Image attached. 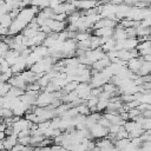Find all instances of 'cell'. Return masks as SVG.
<instances>
[{
	"label": "cell",
	"mask_w": 151,
	"mask_h": 151,
	"mask_svg": "<svg viewBox=\"0 0 151 151\" xmlns=\"http://www.w3.org/2000/svg\"><path fill=\"white\" fill-rule=\"evenodd\" d=\"M137 109H138L140 112H143V111H145V110H151V105H150V104H146V103H140V104L137 106Z\"/></svg>",
	"instance_id": "9a60e30c"
},
{
	"label": "cell",
	"mask_w": 151,
	"mask_h": 151,
	"mask_svg": "<svg viewBox=\"0 0 151 151\" xmlns=\"http://www.w3.org/2000/svg\"><path fill=\"white\" fill-rule=\"evenodd\" d=\"M11 88V85L6 81V83H0V97H4L6 96V93L9 91Z\"/></svg>",
	"instance_id": "8fae6325"
},
{
	"label": "cell",
	"mask_w": 151,
	"mask_h": 151,
	"mask_svg": "<svg viewBox=\"0 0 151 151\" xmlns=\"http://www.w3.org/2000/svg\"><path fill=\"white\" fill-rule=\"evenodd\" d=\"M100 151H119V150L112 144V145H110V146H107V147H105V149H103V150H100Z\"/></svg>",
	"instance_id": "2e32d148"
},
{
	"label": "cell",
	"mask_w": 151,
	"mask_h": 151,
	"mask_svg": "<svg viewBox=\"0 0 151 151\" xmlns=\"http://www.w3.org/2000/svg\"><path fill=\"white\" fill-rule=\"evenodd\" d=\"M127 114H129V119H134L136 117H138V116H140L142 114V112L137 109V107H133V109H130L129 111H127Z\"/></svg>",
	"instance_id": "7c38bea8"
},
{
	"label": "cell",
	"mask_w": 151,
	"mask_h": 151,
	"mask_svg": "<svg viewBox=\"0 0 151 151\" xmlns=\"http://www.w3.org/2000/svg\"><path fill=\"white\" fill-rule=\"evenodd\" d=\"M142 63H143V58L140 55L137 57V58H131L130 60L126 61V67L130 71H132L133 73L137 74L138 71H139V68H140V66H142Z\"/></svg>",
	"instance_id": "5b68a950"
},
{
	"label": "cell",
	"mask_w": 151,
	"mask_h": 151,
	"mask_svg": "<svg viewBox=\"0 0 151 151\" xmlns=\"http://www.w3.org/2000/svg\"><path fill=\"white\" fill-rule=\"evenodd\" d=\"M28 122L29 120H27L26 118H20L18 122H14L13 124H12V129H13V132L14 133H18V132H20L21 130H24V129H28Z\"/></svg>",
	"instance_id": "52a82bcc"
},
{
	"label": "cell",
	"mask_w": 151,
	"mask_h": 151,
	"mask_svg": "<svg viewBox=\"0 0 151 151\" xmlns=\"http://www.w3.org/2000/svg\"><path fill=\"white\" fill-rule=\"evenodd\" d=\"M129 143H130V139H129V138H123V139L116 140V142L113 143V145H114L118 150H122V149H124Z\"/></svg>",
	"instance_id": "9c48e42d"
},
{
	"label": "cell",
	"mask_w": 151,
	"mask_h": 151,
	"mask_svg": "<svg viewBox=\"0 0 151 151\" xmlns=\"http://www.w3.org/2000/svg\"><path fill=\"white\" fill-rule=\"evenodd\" d=\"M53 100V97L50 92H42V93H39L37 96V99H35V105L37 106H40V107H45L47 105L51 104V101Z\"/></svg>",
	"instance_id": "7a4b0ae2"
},
{
	"label": "cell",
	"mask_w": 151,
	"mask_h": 151,
	"mask_svg": "<svg viewBox=\"0 0 151 151\" xmlns=\"http://www.w3.org/2000/svg\"><path fill=\"white\" fill-rule=\"evenodd\" d=\"M17 139H18V136L17 133H12L9 136H6L5 139L2 140V145H4V149L9 151L15 144H17Z\"/></svg>",
	"instance_id": "8992f818"
},
{
	"label": "cell",
	"mask_w": 151,
	"mask_h": 151,
	"mask_svg": "<svg viewBox=\"0 0 151 151\" xmlns=\"http://www.w3.org/2000/svg\"><path fill=\"white\" fill-rule=\"evenodd\" d=\"M85 57H86L91 63H94V61H97V60L104 58V57H105V52H104L100 47H98V48H94V50H88V51H86V52H85Z\"/></svg>",
	"instance_id": "3957f363"
},
{
	"label": "cell",
	"mask_w": 151,
	"mask_h": 151,
	"mask_svg": "<svg viewBox=\"0 0 151 151\" xmlns=\"http://www.w3.org/2000/svg\"><path fill=\"white\" fill-rule=\"evenodd\" d=\"M120 125H117V124H110V126L107 127V130H109V133L110 134H116L119 130H120Z\"/></svg>",
	"instance_id": "5bb4252c"
},
{
	"label": "cell",
	"mask_w": 151,
	"mask_h": 151,
	"mask_svg": "<svg viewBox=\"0 0 151 151\" xmlns=\"http://www.w3.org/2000/svg\"><path fill=\"white\" fill-rule=\"evenodd\" d=\"M90 130V132H91V134H92V138L93 139H99V138H104V137H106L107 136V133H109V130H107V127H104V126H101L100 124H94L91 129H88Z\"/></svg>",
	"instance_id": "6da1fadb"
},
{
	"label": "cell",
	"mask_w": 151,
	"mask_h": 151,
	"mask_svg": "<svg viewBox=\"0 0 151 151\" xmlns=\"http://www.w3.org/2000/svg\"><path fill=\"white\" fill-rule=\"evenodd\" d=\"M46 25L51 28L52 32H57V33H60L66 28V22L65 21H57V20H53V19H47Z\"/></svg>",
	"instance_id": "277c9868"
},
{
	"label": "cell",
	"mask_w": 151,
	"mask_h": 151,
	"mask_svg": "<svg viewBox=\"0 0 151 151\" xmlns=\"http://www.w3.org/2000/svg\"><path fill=\"white\" fill-rule=\"evenodd\" d=\"M142 117L144 118H151V110H145L142 112Z\"/></svg>",
	"instance_id": "e0dca14e"
},
{
	"label": "cell",
	"mask_w": 151,
	"mask_h": 151,
	"mask_svg": "<svg viewBox=\"0 0 151 151\" xmlns=\"http://www.w3.org/2000/svg\"><path fill=\"white\" fill-rule=\"evenodd\" d=\"M137 32V37H144V35H150V27H142L138 26L136 28Z\"/></svg>",
	"instance_id": "30bf717a"
},
{
	"label": "cell",
	"mask_w": 151,
	"mask_h": 151,
	"mask_svg": "<svg viewBox=\"0 0 151 151\" xmlns=\"http://www.w3.org/2000/svg\"><path fill=\"white\" fill-rule=\"evenodd\" d=\"M144 61H151V54H146V55H142Z\"/></svg>",
	"instance_id": "ac0fdd59"
},
{
	"label": "cell",
	"mask_w": 151,
	"mask_h": 151,
	"mask_svg": "<svg viewBox=\"0 0 151 151\" xmlns=\"http://www.w3.org/2000/svg\"><path fill=\"white\" fill-rule=\"evenodd\" d=\"M29 140H31V136H24V137H18L17 143L26 146V145H29Z\"/></svg>",
	"instance_id": "4fadbf2b"
},
{
	"label": "cell",
	"mask_w": 151,
	"mask_h": 151,
	"mask_svg": "<svg viewBox=\"0 0 151 151\" xmlns=\"http://www.w3.org/2000/svg\"><path fill=\"white\" fill-rule=\"evenodd\" d=\"M5 137H6L5 132H4V131H0V140H4V139H5Z\"/></svg>",
	"instance_id": "d6986e66"
},
{
	"label": "cell",
	"mask_w": 151,
	"mask_h": 151,
	"mask_svg": "<svg viewBox=\"0 0 151 151\" xmlns=\"http://www.w3.org/2000/svg\"><path fill=\"white\" fill-rule=\"evenodd\" d=\"M150 71H151V61H144L142 63V66L138 71V76H145V74H150Z\"/></svg>",
	"instance_id": "ba28073f"
},
{
	"label": "cell",
	"mask_w": 151,
	"mask_h": 151,
	"mask_svg": "<svg viewBox=\"0 0 151 151\" xmlns=\"http://www.w3.org/2000/svg\"><path fill=\"white\" fill-rule=\"evenodd\" d=\"M91 151H100V149H99L98 146H94V147H93V149H92Z\"/></svg>",
	"instance_id": "ffe728a7"
}]
</instances>
